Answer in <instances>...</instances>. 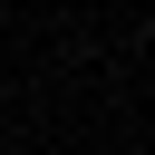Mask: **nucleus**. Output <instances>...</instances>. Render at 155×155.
<instances>
[]
</instances>
